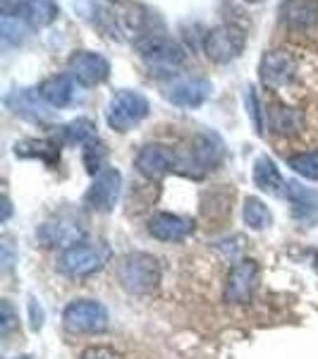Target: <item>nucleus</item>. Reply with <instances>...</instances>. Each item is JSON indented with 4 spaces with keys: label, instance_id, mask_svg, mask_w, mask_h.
Returning <instances> with one entry per match:
<instances>
[{
    "label": "nucleus",
    "instance_id": "3",
    "mask_svg": "<svg viewBox=\"0 0 318 359\" xmlns=\"http://www.w3.org/2000/svg\"><path fill=\"white\" fill-rule=\"evenodd\" d=\"M148 111H151V106H148V98L141 91L120 89L108 103L106 120L115 132H130L132 127L146 118Z\"/></svg>",
    "mask_w": 318,
    "mask_h": 359
},
{
    "label": "nucleus",
    "instance_id": "28",
    "mask_svg": "<svg viewBox=\"0 0 318 359\" xmlns=\"http://www.w3.org/2000/svg\"><path fill=\"white\" fill-rule=\"evenodd\" d=\"M0 29H3V41L5 43H20L22 39H25V25H22L20 20H15V17H3V25H0Z\"/></svg>",
    "mask_w": 318,
    "mask_h": 359
},
{
    "label": "nucleus",
    "instance_id": "35",
    "mask_svg": "<svg viewBox=\"0 0 318 359\" xmlns=\"http://www.w3.org/2000/svg\"><path fill=\"white\" fill-rule=\"evenodd\" d=\"M10 218V199H5V213H3V221Z\"/></svg>",
    "mask_w": 318,
    "mask_h": 359
},
{
    "label": "nucleus",
    "instance_id": "12",
    "mask_svg": "<svg viewBox=\"0 0 318 359\" xmlns=\"http://www.w3.org/2000/svg\"><path fill=\"white\" fill-rule=\"evenodd\" d=\"M137 170L148 180H160L177 165V154L163 144H146L141 151L137 154L134 161Z\"/></svg>",
    "mask_w": 318,
    "mask_h": 359
},
{
    "label": "nucleus",
    "instance_id": "26",
    "mask_svg": "<svg viewBox=\"0 0 318 359\" xmlns=\"http://www.w3.org/2000/svg\"><path fill=\"white\" fill-rule=\"evenodd\" d=\"M106 147H103L98 139H94V142L84 144V165L86 170L91 172V175H96V172H103V168H106Z\"/></svg>",
    "mask_w": 318,
    "mask_h": 359
},
{
    "label": "nucleus",
    "instance_id": "33",
    "mask_svg": "<svg viewBox=\"0 0 318 359\" xmlns=\"http://www.w3.org/2000/svg\"><path fill=\"white\" fill-rule=\"evenodd\" d=\"M20 5H25V0H0V8H3V17H13Z\"/></svg>",
    "mask_w": 318,
    "mask_h": 359
},
{
    "label": "nucleus",
    "instance_id": "6",
    "mask_svg": "<svg viewBox=\"0 0 318 359\" xmlns=\"http://www.w3.org/2000/svg\"><path fill=\"white\" fill-rule=\"evenodd\" d=\"M86 233L84 221L72 211H62L46 221L41 228L36 230V237L43 247H72L82 242Z\"/></svg>",
    "mask_w": 318,
    "mask_h": 359
},
{
    "label": "nucleus",
    "instance_id": "36",
    "mask_svg": "<svg viewBox=\"0 0 318 359\" xmlns=\"http://www.w3.org/2000/svg\"><path fill=\"white\" fill-rule=\"evenodd\" d=\"M247 3H261V0H247Z\"/></svg>",
    "mask_w": 318,
    "mask_h": 359
},
{
    "label": "nucleus",
    "instance_id": "11",
    "mask_svg": "<svg viewBox=\"0 0 318 359\" xmlns=\"http://www.w3.org/2000/svg\"><path fill=\"white\" fill-rule=\"evenodd\" d=\"M67 69L82 86H96L108 79V74H111V62L101 53L77 50V53H72V57L67 60Z\"/></svg>",
    "mask_w": 318,
    "mask_h": 359
},
{
    "label": "nucleus",
    "instance_id": "7",
    "mask_svg": "<svg viewBox=\"0 0 318 359\" xmlns=\"http://www.w3.org/2000/svg\"><path fill=\"white\" fill-rule=\"evenodd\" d=\"M258 278H261V271H258V264L251 262V259H242L237 262L228 273V280H225V302L230 304H247L254 297L258 287Z\"/></svg>",
    "mask_w": 318,
    "mask_h": 359
},
{
    "label": "nucleus",
    "instance_id": "14",
    "mask_svg": "<svg viewBox=\"0 0 318 359\" xmlns=\"http://www.w3.org/2000/svg\"><path fill=\"white\" fill-rule=\"evenodd\" d=\"M211 84L201 77H180L167 86V101L180 108H199L211 96Z\"/></svg>",
    "mask_w": 318,
    "mask_h": 359
},
{
    "label": "nucleus",
    "instance_id": "16",
    "mask_svg": "<svg viewBox=\"0 0 318 359\" xmlns=\"http://www.w3.org/2000/svg\"><path fill=\"white\" fill-rule=\"evenodd\" d=\"M8 108L22 118H29V120H46L50 115L48 111V103L43 101L41 94L34 89H22V91H15L5 98Z\"/></svg>",
    "mask_w": 318,
    "mask_h": 359
},
{
    "label": "nucleus",
    "instance_id": "8",
    "mask_svg": "<svg viewBox=\"0 0 318 359\" xmlns=\"http://www.w3.org/2000/svg\"><path fill=\"white\" fill-rule=\"evenodd\" d=\"M244 43H247V39L242 29H237L233 25H221L208 32L204 48H206L208 60L225 65V62L240 57V53L244 50Z\"/></svg>",
    "mask_w": 318,
    "mask_h": 359
},
{
    "label": "nucleus",
    "instance_id": "30",
    "mask_svg": "<svg viewBox=\"0 0 318 359\" xmlns=\"http://www.w3.org/2000/svg\"><path fill=\"white\" fill-rule=\"evenodd\" d=\"M247 111H249V115H251V120H254V130L261 135L263 132V118H261V111H258V98H256V91L251 89H247Z\"/></svg>",
    "mask_w": 318,
    "mask_h": 359
},
{
    "label": "nucleus",
    "instance_id": "34",
    "mask_svg": "<svg viewBox=\"0 0 318 359\" xmlns=\"http://www.w3.org/2000/svg\"><path fill=\"white\" fill-rule=\"evenodd\" d=\"M29 311H32V328H34V331H41L43 311H39V314H36V299H32V304H29Z\"/></svg>",
    "mask_w": 318,
    "mask_h": 359
},
{
    "label": "nucleus",
    "instance_id": "37",
    "mask_svg": "<svg viewBox=\"0 0 318 359\" xmlns=\"http://www.w3.org/2000/svg\"><path fill=\"white\" fill-rule=\"evenodd\" d=\"M113 3H115V0H113Z\"/></svg>",
    "mask_w": 318,
    "mask_h": 359
},
{
    "label": "nucleus",
    "instance_id": "20",
    "mask_svg": "<svg viewBox=\"0 0 318 359\" xmlns=\"http://www.w3.org/2000/svg\"><path fill=\"white\" fill-rule=\"evenodd\" d=\"M285 199L292 204V213L297 218H309L318 211V194L314 189L304 187L297 180H290L285 187Z\"/></svg>",
    "mask_w": 318,
    "mask_h": 359
},
{
    "label": "nucleus",
    "instance_id": "27",
    "mask_svg": "<svg viewBox=\"0 0 318 359\" xmlns=\"http://www.w3.org/2000/svg\"><path fill=\"white\" fill-rule=\"evenodd\" d=\"M290 168L297 172V175H302L306 180H318V151H306V154L292 156Z\"/></svg>",
    "mask_w": 318,
    "mask_h": 359
},
{
    "label": "nucleus",
    "instance_id": "29",
    "mask_svg": "<svg viewBox=\"0 0 318 359\" xmlns=\"http://www.w3.org/2000/svg\"><path fill=\"white\" fill-rule=\"evenodd\" d=\"M79 359H125L120 355L118 350H113V347H106V345H91L86 347V350L79 355Z\"/></svg>",
    "mask_w": 318,
    "mask_h": 359
},
{
    "label": "nucleus",
    "instance_id": "21",
    "mask_svg": "<svg viewBox=\"0 0 318 359\" xmlns=\"http://www.w3.org/2000/svg\"><path fill=\"white\" fill-rule=\"evenodd\" d=\"M17 158H39L46 165H55L60 161V149L48 139H27L15 144Z\"/></svg>",
    "mask_w": 318,
    "mask_h": 359
},
{
    "label": "nucleus",
    "instance_id": "31",
    "mask_svg": "<svg viewBox=\"0 0 318 359\" xmlns=\"http://www.w3.org/2000/svg\"><path fill=\"white\" fill-rule=\"evenodd\" d=\"M0 314H3V318H0V333L8 335L15 328V323H17V314H15L13 304H10L8 299H3V302H0Z\"/></svg>",
    "mask_w": 318,
    "mask_h": 359
},
{
    "label": "nucleus",
    "instance_id": "1",
    "mask_svg": "<svg viewBox=\"0 0 318 359\" xmlns=\"http://www.w3.org/2000/svg\"><path fill=\"white\" fill-rule=\"evenodd\" d=\"M175 154H177L175 170L184 177L201 180L221 165V161L225 156V147L218 135L204 132V135H196L189 139L180 151H175Z\"/></svg>",
    "mask_w": 318,
    "mask_h": 359
},
{
    "label": "nucleus",
    "instance_id": "25",
    "mask_svg": "<svg viewBox=\"0 0 318 359\" xmlns=\"http://www.w3.org/2000/svg\"><path fill=\"white\" fill-rule=\"evenodd\" d=\"M270 125H273L275 132L287 135V132H294L302 127V115L297 111H290V108H273L270 111Z\"/></svg>",
    "mask_w": 318,
    "mask_h": 359
},
{
    "label": "nucleus",
    "instance_id": "13",
    "mask_svg": "<svg viewBox=\"0 0 318 359\" xmlns=\"http://www.w3.org/2000/svg\"><path fill=\"white\" fill-rule=\"evenodd\" d=\"M294 72H297V62L287 50H270L261 57V65H258L261 82L270 89L287 86L294 79Z\"/></svg>",
    "mask_w": 318,
    "mask_h": 359
},
{
    "label": "nucleus",
    "instance_id": "19",
    "mask_svg": "<svg viewBox=\"0 0 318 359\" xmlns=\"http://www.w3.org/2000/svg\"><path fill=\"white\" fill-rule=\"evenodd\" d=\"M280 15L292 27H314L318 22V0H285L280 5Z\"/></svg>",
    "mask_w": 318,
    "mask_h": 359
},
{
    "label": "nucleus",
    "instance_id": "2",
    "mask_svg": "<svg viewBox=\"0 0 318 359\" xmlns=\"http://www.w3.org/2000/svg\"><path fill=\"white\" fill-rule=\"evenodd\" d=\"M160 264L158 259L146 252H132L120 259L118 264V280L123 290L130 294H148L160 283Z\"/></svg>",
    "mask_w": 318,
    "mask_h": 359
},
{
    "label": "nucleus",
    "instance_id": "15",
    "mask_svg": "<svg viewBox=\"0 0 318 359\" xmlns=\"http://www.w3.org/2000/svg\"><path fill=\"white\" fill-rule=\"evenodd\" d=\"M148 233L160 242H182L194 233V221L177 213H155L148 221Z\"/></svg>",
    "mask_w": 318,
    "mask_h": 359
},
{
    "label": "nucleus",
    "instance_id": "18",
    "mask_svg": "<svg viewBox=\"0 0 318 359\" xmlns=\"http://www.w3.org/2000/svg\"><path fill=\"white\" fill-rule=\"evenodd\" d=\"M254 182H256V187L263 189V192H268L273 196H285L287 182L282 180L275 161L268 158V156H258L256 163H254Z\"/></svg>",
    "mask_w": 318,
    "mask_h": 359
},
{
    "label": "nucleus",
    "instance_id": "23",
    "mask_svg": "<svg viewBox=\"0 0 318 359\" xmlns=\"http://www.w3.org/2000/svg\"><path fill=\"white\" fill-rule=\"evenodd\" d=\"M62 139L67 144H89L96 139V125L86 118H77L62 127Z\"/></svg>",
    "mask_w": 318,
    "mask_h": 359
},
{
    "label": "nucleus",
    "instance_id": "10",
    "mask_svg": "<svg viewBox=\"0 0 318 359\" xmlns=\"http://www.w3.org/2000/svg\"><path fill=\"white\" fill-rule=\"evenodd\" d=\"M139 55L144 57V62H148L151 67L160 69H175L184 62V50L182 46H177L172 39L165 36H146L137 41Z\"/></svg>",
    "mask_w": 318,
    "mask_h": 359
},
{
    "label": "nucleus",
    "instance_id": "9",
    "mask_svg": "<svg viewBox=\"0 0 318 359\" xmlns=\"http://www.w3.org/2000/svg\"><path fill=\"white\" fill-rule=\"evenodd\" d=\"M120 192H123V175H120V170H115V168H108V170L98 172L94 177L91 187L86 189V194H84V204L89 208H94V211L108 213L118 204Z\"/></svg>",
    "mask_w": 318,
    "mask_h": 359
},
{
    "label": "nucleus",
    "instance_id": "4",
    "mask_svg": "<svg viewBox=\"0 0 318 359\" xmlns=\"http://www.w3.org/2000/svg\"><path fill=\"white\" fill-rule=\"evenodd\" d=\"M62 323L72 333H103L111 323V316L96 299H74L62 311Z\"/></svg>",
    "mask_w": 318,
    "mask_h": 359
},
{
    "label": "nucleus",
    "instance_id": "22",
    "mask_svg": "<svg viewBox=\"0 0 318 359\" xmlns=\"http://www.w3.org/2000/svg\"><path fill=\"white\" fill-rule=\"evenodd\" d=\"M25 13L34 29H43L57 17V5L53 0H25Z\"/></svg>",
    "mask_w": 318,
    "mask_h": 359
},
{
    "label": "nucleus",
    "instance_id": "32",
    "mask_svg": "<svg viewBox=\"0 0 318 359\" xmlns=\"http://www.w3.org/2000/svg\"><path fill=\"white\" fill-rule=\"evenodd\" d=\"M0 252H3L0 264H3L5 271H10L15 264V247H13V242H10V237H3V242H0Z\"/></svg>",
    "mask_w": 318,
    "mask_h": 359
},
{
    "label": "nucleus",
    "instance_id": "17",
    "mask_svg": "<svg viewBox=\"0 0 318 359\" xmlns=\"http://www.w3.org/2000/svg\"><path fill=\"white\" fill-rule=\"evenodd\" d=\"M39 94L48 106L65 108L74 98V77L72 74H53V77L43 79L39 86Z\"/></svg>",
    "mask_w": 318,
    "mask_h": 359
},
{
    "label": "nucleus",
    "instance_id": "5",
    "mask_svg": "<svg viewBox=\"0 0 318 359\" xmlns=\"http://www.w3.org/2000/svg\"><path fill=\"white\" fill-rule=\"evenodd\" d=\"M103 262H106V254L96 245L77 242L62 249V254L57 257V271L67 278H89L103 269Z\"/></svg>",
    "mask_w": 318,
    "mask_h": 359
},
{
    "label": "nucleus",
    "instance_id": "24",
    "mask_svg": "<svg viewBox=\"0 0 318 359\" xmlns=\"http://www.w3.org/2000/svg\"><path fill=\"white\" fill-rule=\"evenodd\" d=\"M244 223L249 225L251 230H265L270 225V211L268 206L263 204L261 199H256V196H249V199L244 201Z\"/></svg>",
    "mask_w": 318,
    "mask_h": 359
}]
</instances>
